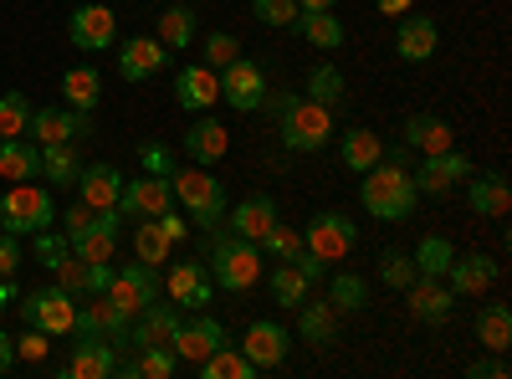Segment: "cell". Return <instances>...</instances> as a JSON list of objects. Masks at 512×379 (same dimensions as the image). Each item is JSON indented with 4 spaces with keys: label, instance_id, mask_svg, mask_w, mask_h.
I'll use <instances>...</instances> for the list:
<instances>
[{
    "label": "cell",
    "instance_id": "obj_10",
    "mask_svg": "<svg viewBox=\"0 0 512 379\" xmlns=\"http://www.w3.org/2000/svg\"><path fill=\"white\" fill-rule=\"evenodd\" d=\"M221 98L236 108V113H262V98H267V72L236 57L231 67H221Z\"/></svg>",
    "mask_w": 512,
    "mask_h": 379
},
{
    "label": "cell",
    "instance_id": "obj_50",
    "mask_svg": "<svg viewBox=\"0 0 512 379\" xmlns=\"http://www.w3.org/2000/svg\"><path fill=\"white\" fill-rule=\"evenodd\" d=\"M297 16H303V6H297V0H256V21H262V26L292 31Z\"/></svg>",
    "mask_w": 512,
    "mask_h": 379
},
{
    "label": "cell",
    "instance_id": "obj_36",
    "mask_svg": "<svg viewBox=\"0 0 512 379\" xmlns=\"http://www.w3.org/2000/svg\"><path fill=\"white\" fill-rule=\"evenodd\" d=\"M297 313H303V318H297V333H303V344L328 349V344L338 339V308H333V303H303Z\"/></svg>",
    "mask_w": 512,
    "mask_h": 379
},
{
    "label": "cell",
    "instance_id": "obj_52",
    "mask_svg": "<svg viewBox=\"0 0 512 379\" xmlns=\"http://www.w3.org/2000/svg\"><path fill=\"white\" fill-rule=\"evenodd\" d=\"M67 257H72L67 236H57L52 226H47V231H36V262H41V267H52V272H57V267H62Z\"/></svg>",
    "mask_w": 512,
    "mask_h": 379
},
{
    "label": "cell",
    "instance_id": "obj_33",
    "mask_svg": "<svg viewBox=\"0 0 512 379\" xmlns=\"http://www.w3.org/2000/svg\"><path fill=\"white\" fill-rule=\"evenodd\" d=\"M466 200H472V210H477V216H487V221H502L507 210H512V190H507L502 175H477L472 185H466Z\"/></svg>",
    "mask_w": 512,
    "mask_h": 379
},
{
    "label": "cell",
    "instance_id": "obj_54",
    "mask_svg": "<svg viewBox=\"0 0 512 379\" xmlns=\"http://www.w3.org/2000/svg\"><path fill=\"white\" fill-rule=\"evenodd\" d=\"M139 164H144V175H164V180L175 175V154H169L164 144H144L139 149Z\"/></svg>",
    "mask_w": 512,
    "mask_h": 379
},
{
    "label": "cell",
    "instance_id": "obj_53",
    "mask_svg": "<svg viewBox=\"0 0 512 379\" xmlns=\"http://www.w3.org/2000/svg\"><path fill=\"white\" fill-rule=\"evenodd\" d=\"M47 354H52V333H41V328L26 323V333L16 339V359L21 364H47Z\"/></svg>",
    "mask_w": 512,
    "mask_h": 379
},
{
    "label": "cell",
    "instance_id": "obj_27",
    "mask_svg": "<svg viewBox=\"0 0 512 379\" xmlns=\"http://www.w3.org/2000/svg\"><path fill=\"white\" fill-rule=\"evenodd\" d=\"M113 282V262H88V257H67L57 267V287H67L72 298H98Z\"/></svg>",
    "mask_w": 512,
    "mask_h": 379
},
{
    "label": "cell",
    "instance_id": "obj_64",
    "mask_svg": "<svg viewBox=\"0 0 512 379\" xmlns=\"http://www.w3.org/2000/svg\"><path fill=\"white\" fill-rule=\"evenodd\" d=\"M0 144H6V139H0Z\"/></svg>",
    "mask_w": 512,
    "mask_h": 379
},
{
    "label": "cell",
    "instance_id": "obj_31",
    "mask_svg": "<svg viewBox=\"0 0 512 379\" xmlns=\"http://www.w3.org/2000/svg\"><path fill=\"white\" fill-rule=\"evenodd\" d=\"M405 144L420 149V154H441V149H456V134H451V123L436 118V113H415L405 123Z\"/></svg>",
    "mask_w": 512,
    "mask_h": 379
},
{
    "label": "cell",
    "instance_id": "obj_22",
    "mask_svg": "<svg viewBox=\"0 0 512 379\" xmlns=\"http://www.w3.org/2000/svg\"><path fill=\"white\" fill-rule=\"evenodd\" d=\"M436 47H441V26L431 21V16H400V31H395V52H400V62H410V67H420V62H431L436 57Z\"/></svg>",
    "mask_w": 512,
    "mask_h": 379
},
{
    "label": "cell",
    "instance_id": "obj_12",
    "mask_svg": "<svg viewBox=\"0 0 512 379\" xmlns=\"http://www.w3.org/2000/svg\"><path fill=\"white\" fill-rule=\"evenodd\" d=\"M175 205V190H169L164 175H144V180H123V195H118V216L128 221H149V216H164Z\"/></svg>",
    "mask_w": 512,
    "mask_h": 379
},
{
    "label": "cell",
    "instance_id": "obj_1",
    "mask_svg": "<svg viewBox=\"0 0 512 379\" xmlns=\"http://www.w3.org/2000/svg\"><path fill=\"white\" fill-rule=\"evenodd\" d=\"M359 180H364L359 185V200H364V210H369L374 221H410L420 190H415V175L405 170V164L379 159L374 170H364Z\"/></svg>",
    "mask_w": 512,
    "mask_h": 379
},
{
    "label": "cell",
    "instance_id": "obj_60",
    "mask_svg": "<svg viewBox=\"0 0 512 379\" xmlns=\"http://www.w3.org/2000/svg\"><path fill=\"white\" fill-rule=\"evenodd\" d=\"M16 364V339H11V333H0V374H6Z\"/></svg>",
    "mask_w": 512,
    "mask_h": 379
},
{
    "label": "cell",
    "instance_id": "obj_18",
    "mask_svg": "<svg viewBox=\"0 0 512 379\" xmlns=\"http://www.w3.org/2000/svg\"><path fill=\"white\" fill-rule=\"evenodd\" d=\"M226 344V328L216 323V318H210V313H195L190 323H180V333H175V344H169V349H175V359L180 364H200V359H210V354H216Z\"/></svg>",
    "mask_w": 512,
    "mask_h": 379
},
{
    "label": "cell",
    "instance_id": "obj_2",
    "mask_svg": "<svg viewBox=\"0 0 512 379\" xmlns=\"http://www.w3.org/2000/svg\"><path fill=\"white\" fill-rule=\"evenodd\" d=\"M169 190H175V205L185 210V221H195L200 231H216L226 221V185L205 170V164H175L169 175Z\"/></svg>",
    "mask_w": 512,
    "mask_h": 379
},
{
    "label": "cell",
    "instance_id": "obj_39",
    "mask_svg": "<svg viewBox=\"0 0 512 379\" xmlns=\"http://www.w3.org/2000/svg\"><path fill=\"white\" fill-rule=\"evenodd\" d=\"M41 175H47L52 185H62V190H72L77 175H82L77 149L72 144H41Z\"/></svg>",
    "mask_w": 512,
    "mask_h": 379
},
{
    "label": "cell",
    "instance_id": "obj_61",
    "mask_svg": "<svg viewBox=\"0 0 512 379\" xmlns=\"http://www.w3.org/2000/svg\"><path fill=\"white\" fill-rule=\"evenodd\" d=\"M415 0H379V16H405Z\"/></svg>",
    "mask_w": 512,
    "mask_h": 379
},
{
    "label": "cell",
    "instance_id": "obj_21",
    "mask_svg": "<svg viewBox=\"0 0 512 379\" xmlns=\"http://www.w3.org/2000/svg\"><path fill=\"white\" fill-rule=\"evenodd\" d=\"M180 308L175 303H154L144 308L134 323H128V344H139V349H169L175 344V333H180Z\"/></svg>",
    "mask_w": 512,
    "mask_h": 379
},
{
    "label": "cell",
    "instance_id": "obj_9",
    "mask_svg": "<svg viewBox=\"0 0 512 379\" xmlns=\"http://www.w3.org/2000/svg\"><path fill=\"white\" fill-rule=\"evenodd\" d=\"M128 323H134V318H128L123 308H113L108 298H103V292H98V298H88V303H82L77 308V339H103V344H128Z\"/></svg>",
    "mask_w": 512,
    "mask_h": 379
},
{
    "label": "cell",
    "instance_id": "obj_3",
    "mask_svg": "<svg viewBox=\"0 0 512 379\" xmlns=\"http://www.w3.org/2000/svg\"><path fill=\"white\" fill-rule=\"evenodd\" d=\"M210 282H216L221 292H246L262 282V246L256 241H241V236H216L210 241V262H205Z\"/></svg>",
    "mask_w": 512,
    "mask_h": 379
},
{
    "label": "cell",
    "instance_id": "obj_59",
    "mask_svg": "<svg viewBox=\"0 0 512 379\" xmlns=\"http://www.w3.org/2000/svg\"><path fill=\"white\" fill-rule=\"evenodd\" d=\"M88 221H93V210H88V205L77 200V205L67 210V231H82V226H88Z\"/></svg>",
    "mask_w": 512,
    "mask_h": 379
},
{
    "label": "cell",
    "instance_id": "obj_34",
    "mask_svg": "<svg viewBox=\"0 0 512 379\" xmlns=\"http://www.w3.org/2000/svg\"><path fill=\"white\" fill-rule=\"evenodd\" d=\"M292 31L303 36L308 47H318V52H338V47H344V21H338L333 11H303Z\"/></svg>",
    "mask_w": 512,
    "mask_h": 379
},
{
    "label": "cell",
    "instance_id": "obj_25",
    "mask_svg": "<svg viewBox=\"0 0 512 379\" xmlns=\"http://www.w3.org/2000/svg\"><path fill=\"white\" fill-rule=\"evenodd\" d=\"M175 103L185 108V113H205L210 103H221V72L216 67H185L180 77H175Z\"/></svg>",
    "mask_w": 512,
    "mask_h": 379
},
{
    "label": "cell",
    "instance_id": "obj_45",
    "mask_svg": "<svg viewBox=\"0 0 512 379\" xmlns=\"http://www.w3.org/2000/svg\"><path fill=\"white\" fill-rule=\"evenodd\" d=\"M26 123H31V98L26 93H0V139H26Z\"/></svg>",
    "mask_w": 512,
    "mask_h": 379
},
{
    "label": "cell",
    "instance_id": "obj_23",
    "mask_svg": "<svg viewBox=\"0 0 512 379\" xmlns=\"http://www.w3.org/2000/svg\"><path fill=\"white\" fill-rule=\"evenodd\" d=\"M57 374H62V379H113V374H118V344L82 339V344H72V359H67Z\"/></svg>",
    "mask_w": 512,
    "mask_h": 379
},
{
    "label": "cell",
    "instance_id": "obj_46",
    "mask_svg": "<svg viewBox=\"0 0 512 379\" xmlns=\"http://www.w3.org/2000/svg\"><path fill=\"white\" fill-rule=\"evenodd\" d=\"M169 246H175V241H169L164 236V226H159V216H149V221H139V231H134V251H139V262H164L169 257Z\"/></svg>",
    "mask_w": 512,
    "mask_h": 379
},
{
    "label": "cell",
    "instance_id": "obj_8",
    "mask_svg": "<svg viewBox=\"0 0 512 379\" xmlns=\"http://www.w3.org/2000/svg\"><path fill=\"white\" fill-rule=\"evenodd\" d=\"M103 298H108L113 308H123L128 318H139V313L154 308V298H159V267H154V262H128V267H118Z\"/></svg>",
    "mask_w": 512,
    "mask_h": 379
},
{
    "label": "cell",
    "instance_id": "obj_42",
    "mask_svg": "<svg viewBox=\"0 0 512 379\" xmlns=\"http://www.w3.org/2000/svg\"><path fill=\"white\" fill-rule=\"evenodd\" d=\"M272 298H277V308H303V303L313 298V282L297 272L292 262H277V272H272Z\"/></svg>",
    "mask_w": 512,
    "mask_h": 379
},
{
    "label": "cell",
    "instance_id": "obj_47",
    "mask_svg": "<svg viewBox=\"0 0 512 379\" xmlns=\"http://www.w3.org/2000/svg\"><path fill=\"white\" fill-rule=\"evenodd\" d=\"M256 246H262L267 251V257H277V262H292V257H303V231H292V226H272L262 241H256Z\"/></svg>",
    "mask_w": 512,
    "mask_h": 379
},
{
    "label": "cell",
    "instance_id": "obj_16",
    "mask_svg": "<svg viewBox=\"0 0 512 379\" xmlns=\"http://www.w3.org/2000/svg\"><path fill=\"white\" fill-rule=\"evenodd\" d=\"M67 36H72V47H82V52H113L118 16L108 6H77L72 21H67Z\"/></svg>",
    "mask_w": 512,
    "mask_h": 379
},
{
    "label": "cell",
    "instance_id": "obj_32",
    "mask_svg": "<svg viewBox=\"0 0 512 379\" xmlns=\"http://www.w3.org/2000/svg\"><path fill=\"white\" fill-rule=\"evenodd\" d=\"M36 175H41V144H31V139L0 144V180L21 185V180H36Z\"/></svg>",
    "mask_w": 512,
    "mask_h": 379
},
{
    "label": "cell",
    "instance_id": "obj_62",
    "mask_svg": "<svg viewBox=\"0 0 512 379\" xmlns=\"http://www.w3.org/2000/svg\"><path fill=\"white\" fill-rule=\"evenodd\" d=\"M11 298H16V287H11L6 277H0V313H6V308H11Z\"/></svg>",
    "mask_w": 512,
    "mask_h": 379
},
{
    "label": "cell",
    "instance_id": "obj_49",
    "mask_svg": "<svg viewBox=\"0 0 512 379\" xmlns=\"http://www.w3.org/2000/svg\"><path fill=\"white\" fill-rule=\"evenodd\" d=\"M200 57H205V67H216V72H221V67H231V62L241 57V41H236L231 31H210V36H205V47H200Z\"/></svg>",
    "mask_w": 512,
    "mask_h": 379
},
{
    "label": "cell",
    "instance_id": "obj_26",
    "mask_svg": "<svg viewBox=\"0 0 512 379\" xmlns=\"http://www.w3.org/2000/svg\"><path fill=\"white\" fill-rule=\"evenodd\" d=\"M405 298H410V313H415L420 323H446L451 308H456V292H451L441 277H415V282L405 287Z\"/></svg>",
    "mask_w": 512,
    "mask_h": 379
},
{
    "label": "cell",
    "instance_id": "obj_58",
    "mask_svg": "<svg viewBox=\"0 0 512 379\" xmlns=\"http://www.w3.org/2000/svg\"><path fill=\"white\" fill-rule=\"evenodd\" d=\"M292 267H297V272H303L308 282H318V277L328 272V262H318V257H313V251H303V257H292Z\"/></svg>",
    "mask_w": 512,
    "mask_h": 379
},
{
    "label": "cell",
    "instance_id": "obj_7",
    "mask_svg": "<svg viewBox=\"0 0 512 379\" xmlns=\"http://www.w3.org/2000/svg\"><path fill=\"white\" fill-rule=\"evenodd\" d=\"M21 323L52 333V339H67V333L77 328V298L67 287H41V292H31V298H21Z\"/></svg>",
    "mask_w": 512,
    "mask_h": 379
},
{
    "label": "cell",
    "instance_id": "obj_40",
    "mask_svg": "<svg viewBox=\"0 0 512 379\" xmlns=\"http://www.w3.org/2000/svg\"><path fill=\"white\" fill-rule=\"evenodd\" d=\"M154 36L164 41L169 52H190V41H195V11L190 6H169L154 26Z\"/></svg>",
    "mask_w": 512,
    "mask_h": 379
},
{
    "label": "cell",
    "instance_id": "obj_17",
    "mask_svg": "<svg viewBox=\"0 0 512 379\" xmlns=\"http://www.w3.org/2000/svg\"><path fill=\"white\" fill-rule=\"evenodd\" d=\"M164 67H169V47L159 36H128V41H118V77L123 82H144V77H154Z\"/></svg>",
    "mask_w": 512,
    "mask_h": 379
},
{
    "label": "cell",
    "instance_id": "obj_11",
    "mask_svg": "<svg viewBox=\"0 0 512 379\" xmlns=\"http://www.w3.org/2000/svg\"><path fill=\"white\" fill-rule=\"evenodd\" d=\"M26 134L36 144H77V139L93 134V123H88V113H77V108H31Z\"/></svg>",
    "mask_w": 512,
    "mask_h": 379
},
{
    "label": "cell",
    "instance_id": "obj_41",
    "mask_svg": "<svg viewBox=\"0 0 512 379\" xmlns=\"http://www.w3.org/2000/svg\"><path fill=\"white\" fill-rule=\"evenodd\" d=\"M328 303H333L338 313H364V308H369V282H364L359 272H333Z\"/></svg>",
    "mask_w": 512,
    "mask_h": 379
},
{
    "label": "cell",
    "instance_id": "obj_55",
    "mask_svg": "<svg viewBox=\"0 0 512 379\" xmlns=\"http://www.w3.org/2000/svg\"><path fill=\"white\" fill-rule=\"evenodd\" d=\"M21 272V236H11V231H0V277H16Z\"/></svg>",
    "mask_w": 512,
    "mask_h": 379
},
{
    "label": "cell",
    "instance_id": "obj_57",
    "mask_svg": "<svg viewBox=\"0 0 512 379\" xmlns=\"http://www.w3.org/2000/svg\"><path fill=\"white\" fill-rule=\"evenodd\" d=\"M159 226H164V236H169V241H185V236H190V221L180 216V210H175V205H169V210H164V216H159Z\"/></svg>",
    "mask_w": 512,
    "mask_h": 379
},
{
    "label": "cell",
    "instance_id": "obj_48",
    "mask_svg": "<svg viewBox=\"0 0 512 379\" xmlns=\"http://www.w3.org/2000/svg\"><path fill=\"white\" fill-rule=\"evenodd\" d=\"M415 277H420V272H415V257H405V251H384V257H379V282H384V287L405 292Z\"/></svg>",
    "mask_w": 512,
    "mask_h": 379
},
{
    "label": "cell",
    "instance_id": "obj_13",
    "mask_svg": "<svg viewBox=\"0 0 512 379\" xmlns=\"http://www.w3.org/2000/svg\"><path fill=\"white\" fill-rule=\"evenodd\" d=\"M472 180V159L461 149H441V154H420V170H415V190L420 195H446L451 185Z\"/></svg>",
    "mask_w": 512,
    "mask_h": 379
},
{
    "label": "cell",
    "instance_id": "obj_43",
    "mask_svg": "<svg viewBox=\"0 0 512 379\" xmlns=\"http://www.w3.org/2000/svg\"><path fill=\"white\" fill-rule=\"evenodd\" d=\"M308 98L323 103V108H338V103H344V72H338L333 62H318L308 72Z\"/></svg>",
    "mask_w": 512,
    "mask_h": 379
},
{
    "label": "cell",
    "instance_id": "obj_24",
    "mask_svg": "<svg viewBox=\"0 0 512 379\" xmlns=\"http://www.w3.org/2000/svg\"><path fill=\"white\" fill-rule=\"evenodd\" d=\"M118 195H123V170L113 164H82L77 175V200L88 210H118Z\"/></svg>",
    "mask_w": 512,
    "mask_h": 379
},
{
    "label": "cell",
    "instance_id": "obj_20",
    "mask_svg": "<svg viewBox=\"0 0 512 379\" xmlns=\"http://www.w3.org/2000/svg\"><path fill=\"white\" fill-rule=\"evenodd\" d=\"M164 287H169V298H175V308L180 313H205L210 308V272H205V262H175L169 267V277H164Z\"/></svg>",
    "mask_w": 512,
    "mask_h": 379
},
{
    "label": "cell",
    "instance_id": "obj_4",
    "mask_svg": "<svg viewBox=\"0 0 512 379\" xmlns=\"http://www.w3.org/2000/svg\"><path fill=\"white\" fill-rule=\"evenodd\" d=\"M277 118H282V144L292 149V154H318L328 139H333V108H323V103H313V98H287L282 108H277Z\"/></svg>",
    "mask_w": 512,
    "mask_h": 379
},
{
    "label": "cell",
    "instance_id": "obj_63",
    "mask_svg": "<svg viewBox=\"0 0 512 379\" xmlns=\"http://www.w3.org/2000/svg\"><path fill=\"white\" fill-rule=\"evenodd\" d=\"M297 6H303V11H333L338 0H297Z\"/></svg>",
    "mask_w": 512,
    "mask_h": 379
},
{
    "label": "cell",
    "instance_id": "obj_35",
    "mask_svg": "<svg viewBox=\"0 0 512 379\" xmlns=\"http://www.w3.org/2000/svg\"><path fill=\"white\" fill-rule=\"evenodd\" d=\"M62 98H67V108H77V113H93L98 98H103V72H98V67H67Z\"/></svg>",
    "mask_w": 512,
    "mask_h": 379
},
{
    "label": "cell",
    "instance_id": "obj_56",
    "mask_svg": "<svg viewBox=\"0 0 512 379\" xmlns=\"http://www.w3.org/2000/svg\"><path fill=\"white\" fill-rule=\"evenodd\" d=\"M466 374H472V379H507L512 369H507V359L497 354V359H477L472 369H466Z\"/></svg>",
    "mask_w": 512,
    "mask_h": 379
},
{
    "label": "cell",
    "instance_id": "obj_14",
    "mask_svg": "<svg viewBox=\"0 0 512 379\" xmlns=\"http://www.w3.org/2000/svg\"><path fill=\"white\" fill-rule=\"evenodd\" d=\"M287 344H292V333H287L277 318H256V323H246V333H241V354L256 364V374L277 369V364L287 359Z\"/></svg>",
    "mask_w": 512,
    "mask_h": 379
},
{
    "label": "cell",
    "instance_id": "obj_30",
    "mask_svg": "<svg viewBox=\"0 0 512 379\" xmlns=\"http://www.w3.org/2000/svg\"><path fill=\"white\" fill-rule=\"evenodd\" d=\"M338 159H344L349 175H364V170H374V164L384 159V139L374 129H349L344 139H338Z\"/></svg>",
    "mask_w": 512,
    "mask_h": 379
},
{
    "label": "cell",
    "instance_id": "obj_15",
    "mask_svg": "<svg viewBox=\"0 0 512 379\" xmlns=\"http://www.w3.org/2000/svg\"><path fill=\"white\" fill-rule=\"evenodd\" d=\"M118 210H93V221L82 226V231H67V246H72V257H88V262H113V251H118Z\"/></svg>",
    "mask_w": 512,
    "mask_h": 379
},
{
    "label": "cell",
    "instance_id": "obj_37",
    "mask_svg": "<svg viewBox=\"0 0 512 379\" xmlns=\"http://www.w3.org/2000/svg\"><path fill=\"white\" fill-rule=\"evenodd\" d=\"M477 339L487 354H507L512 349V308L507 303H487L477 313Z\"/></svg>",
    "mask_w": 512,
    "mask_h": 379
},
{
    "label": "cell",
    "instance_id": "obj_28",
    "mask_svg": "<svg viewBox=\"0 0 512 379\" xmlns=\"http://www.w3.org/2000/svg\"><path fill=\"white\" fill-rule=\"evenodd\" d=\"M497 282V262L492 257H451V267H446V287L456 292V298H482V292Z\"/></svg>",
    "mask_w": 512,
    "mask_h": 379
},
{
    "label": "cell",
    "instance_id": "obj_5",
    "mask_svg": "<svg viewBox=\"0 0 512 379\" xmlns=\"http://www.w3.org/2000/svg\"><path fill=\"white\" fill-rule=\"evenodd\" d=\"M52 221H57V205H52V195L41 185L21 180V185H11L6 195H0V231L36 236V231H47Z\"/></svg>",
    "mask_w": 512,
    "mask_h": 379
},
{
    "label": "cell",
    "instance_id": "obj_19",
    "mask_svg": "<svg viewBox=\"0 0 512 379\" xmlns=\"http://www.w3.org/2000/svg\"><path fill=\"white\" fill-rule=\"evenodd\" d=\"M180 149H185V159L190 164H221L226 159V149H231V134H226V123L221 118H205V113H195V123L180 134Z\"/></svg>",
    "mask_w": 512,
    "mask_h": 379
},
{
    "label": "cell",
    "instance_id": "obj_6",
    "mask_svg": "<svg viewBox=\"0 0 512 379\" xmlns=\"http://www.w3.org/2000/svg\"><path fill=\"white\" fill-rule=\"evenodd\" d=\"M354 246H359V221H349L344 210H323L303 231V251H313L318 262H344Z\"/></svg>",
    "mask_w": 512,
    "mask_h": 379
},
{
    "label": "cell",
    "instance_id": "obj_44",
    "mask_svg": "<svg viewBox=\"0 0 512 379\" xmlns=\"http://www.w3.org/2000/svg\"><path fill=\"white\" fill-rule=\"evenodd\" d=\"M451 257H456V246H451L446 236H425V241L415 246V272H420V277H446Z\"/></svg>",
    "mask_w": 512,
    "mask_h": 379
},
{
    "label": "cell",
    "instance_id": "obj_38",
    "mask_svg": "<svg viewBox=\"0 0 512 379\" xmlns=\"http://www.w3.org/2000/svg\"><path fill=\"white\" fill-rule=\"evenodd\" d=\"M195 374H200V379H256V364H251L241 349L221 344L210 359H200V364H195Z\"/></svg>",
    "mask_w": 512,
    "mask_h": 379
},
{
    "label": "cell",
    "instance_id": "obj_51",
    "mask_svg": "<svg viewBox=\"0 0 512 379\" xmlns=\"http://www.w3.org/2000/svg\"><path fill=\"white\" fill-rule=\"evenodd\" d=\"M175 369H180L175 349H144L139 364H128V374H144V379H169Z\"/></svg>",
    "mask_w": 512,
    "mask_h": 379
},
{
    "label": "cell",
    "instance_id": "obj_29",
    "mask_svg": "<svg viewBox=\"0 0 512 379\" xmlns=\"http://www.w3.org/2000/svg\"><path fill=\"white\" fill-rule=\"evenodd\" d=\"M226 226H231V236H241V241H262V236L277 226V200H272V195H246Z\"/></svg>",
    "mask_w": 512,
    "mask_h": 379
}]
</instances>
